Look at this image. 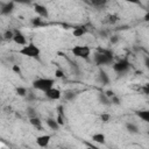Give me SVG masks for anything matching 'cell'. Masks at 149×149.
<instances>
[{"label":"cell","instance_id":"cell-1","mask_svg":"<svg viewBox=\"0 0 149 149\" xmlns=\"http://www.w3.org/2000/svg\"><path fill=\"white\" fill-rule=\"evenodd\" d=\"M113 52L108 49H98V51L93 55V61L97 65H109L113 62Z\"/></svg>","mask_w":149,"mask_h":149},{"label":"cell","instance_id":"cell-2","mask_svg":"<svg viewBox=\"0 0 149 149\" xmlns=\"http://www.w3.org/2000/svg\"><path fill=\"white\" fill-rule=\"evenodd\" d=\"M33 88L36 91H42V92H47L48 90L54 87L55 80L52 78H37L35 79L33 83Z\"/></svg>","mask_w":149,"mask_h":149},{"label":"cell","instance_id":"cell-3","mask_svg":"<svg viewBox=\"0 0 149 149\" xmlns=\"http://www.w3.org/2000/svg\"><path fill=\"white\" fill-rule=\"evenodd\" d=\"M19 54L22 55V56L29 57V58H38V57H40V54H41V50H40V48L36 47L33 42H29L27 45L22 47V48L19 50Z\"/></svg>","mask_w":149,"mask_h":149},{"label":"cell","instance_id":"cell-4","mask_svg":"<svg viewBox=\"0 0 149 149\" xmlns=\"http://www.w3.org/2000/svg\"><path fill=\"white\" fill-rule=\"evenodd\" d=\"M130 69V63L127 58H122V59H119L118 62H115L113 64V70L119 73V74H123L126 73L128 70Z\"/></svg>","mask_w":149,"mask_h":149},{"label":"cell","instance_id":"cell-5","mask_svg":"<svg viewBox=\"0 0 149 149\" xmlns=\"http://www.w3.org/2000/svg\"><path fill=\"white\" fill-rule=\"evenodd\" d=\"M71 51L76 57L85 58V59H87L91 55V49L87 45H74Z\"/></svg>","mask_w":149,"mask_h":149},{"label":"cell","instance_id":"cell-6","mask_svg":"<svg viewBox=\"0 0 149 149\" xmlns=\"http://www.w3.org/2000/svg\"><path fill=\"white\" fill-rule=\"evenodd\" d=\"M14 7H15V3L13 1H7V2L1 1L0 2V14L1 15H9L14 10Z\"/></svg>","mask_w":149,"mask_h":149},{"label":"cell","instance_id":"cell-7","mask_svg":"<svg viewBox=\"0 0 149 149\" xmlns=\"http://www.w3.org/2000/svg\"><path fill=\"white\" fill-rule=\"evenodd\" d=\"M34 10L42 19H48V16H49V12H48L47 7L43 6V5H41V3H35L34 5Z\"/></svg>","mask_w":149,"mask_h":149},{"label":"cell","instance_id":"cell-8","mask_svg":"<svg viewBox=\"0 0 149 149\" xmlns=\"http://www.w3.org/2000/svg\"><path fill=\"white\" fill-rule=\"evenodd\" d=\"M45 97L49 99V100H58L61 97H62V92L59 88H56V87H52L50 90H48L45 93Z\"/></svg>","mask_w":149,"mask_h":149},{"label":"cell","instance_id":"cell-9","mask_svg":"<svg viewBox=\"0 0 149 149\" xmlns=\"http://www.w3.org/2000/svg\"><path fill=\"white\" fill-rule=\"evenodd\" d=\"M13 41L19 44V45H27V40H26V36L20 31V30H14V37H13Z\"/></svg>","mask_w":149,"mask_h":149},{"label":"cell","instance_id":"cell-10","mask_svg":"<svg viewBox=\"0 0 149 149\" xmlns=\"http://www.w3.org/2000/svg\"><path fill=\"white\" fill-rule=\"evenodd\" d=\"M51 136L50 135H40L36 137V144L41 148H47L50 143Z\"/></svg>","mask_w":149,"mask_h":149},{"label":"cell","instance_id":"cell-11","mask_svg":"<svg viewBox=\"0 0 149 149\" xmlns=\"http://www.w3.org/2000/svg\"><path fill=\"white\" fill-rule=\"evenodd\" d=\"M56 120H57V122H58L61 126L64 125L65 114H64V107H63V105H59V106L57 107V116H56Z\"/></svg>","mask_w":149,"mask_h":149},{"label":"cell","instance_id":"cell-12","mask_svg":"<svg viewBox=\"0 0 149 149\" xmlns=\"http://www.w3.org/2000/svg\"><path fill=\"white\" fill-rule=\"evenodd\" d=\"M98 81L101 83L102 85L109 84V76L107 74L106 71H104V70H100L99 71V73H98Z\"/></svg>","mask_w":149,"mask_h":149},{"label":"cell","instance_id":"cell-13","mask_svg":"<svg viewBox=\"0 0 149 149\" xmlns=\"http://www.w3.org/2000/svg\"><path fill=\"white\" fill-rule=\"evenodd\" d=\"M98 100H99V102L102 104L104 106H109V105H112L111 99L105 94V92H99V93H98Z\"/></svg>","mask_w":149,"mask_h":149},{"label":"cell","instance_id":"cell-14","mask_svg":"<svg viewBox=\"0 0 149 149\" xmlns=\"http://www.w3.org/2000/svg\"><path fill=\"white\" fill-rule=\"evenodd\" d=\"M136 116L140 118L141 120H143L144 122L149 123V109H141V111H136L135 112Z\"/></svg>","mask_w":149,"mask_h":149},{"label":"cell","instance_id":"cell-15","mask_svg":"<svg viewBox=\"0 0 149 149\" xmlns=\"http://www.w3.org/2000/svg\"><path fill=\"white\" fill-rule=\"evenodd\" d=\"M29 122H30V125L34 127V128H36L37 130H43V126H42V121H41V119L38 118V116H36V118H31V119H29Z\"/></svg>","mask_w":149,"mask_h":149},{"label":"cell","instance_id":"cell-16","mask_svg":"<svg viewBox=\"0 0 149 149\" xmlns=\"http://www.w3.org/2000/svg\"><path fill=\"white\" fill-rule=\"evenodd\" d=\"M47 125H48V127H49L50 129H52V130H58L59 127H61V125L57 122V120H56L55 118H48V119H47Z\"/></svg>","mask_w":149,"mask_h":149},{"label":"cell","instance_id":"cell-17","mask_svg":"<svg viewBox=\"0 0 149 149\" xmlns=\"http://www.w3.org/2000/svg\"><path fill=\"white\" fill-rule=\"evenodd\" d=\"M92 140L93 142L95 143H99V144H104L106 142V136L102 134V133H95L92 135Z\"/></svg>","mask_w":149,"mask_h":149},{"label":"cell","instance_id":"cell-18","mask_svg":"<svg viewBox=\"0 0 149 149\" xmlns=\"http://www.w3.org/2000/svg\"><path fill=\"white\" fill-rule=\"evenodd\" d=\"M86 28L85 27H76L74 29H73V36L74 37H81L83 35H85L86 34Z\"/></svg>","mask_w":149,"mask_h":149},{"label":"cell","instance_id":"cell-19","mask_svg":"<svg viewBox=\"0 0 149 149\" xmlns=\"http://www.w3.org/2000/svg\"><path fill=\"white\" fill-rule=\"evenodd\" d=\"M126 129L130 134H137L139 133V127L135 123H132V122H127L126 123Z\"/></svg>","mask_w":149,"mask_h":149},{"label":"cell","instance_id":"cell-20","mask_svg":"<svg viewBox=\"0 0 149 149\" xmlns=\"http://www.w3.org/2000/svg\"><path fill=\"white\" fill-rule=\"evenodd\" d=\"M77 95H78V93H77L76 91H72V90L65 91V93H64V98H65V100H68V101H71V100L76 99Z\"/></svg>","mask_w":149,"mask_h":149},{"label":"cell","instance_id":"cell-21","mask_svg":"<svg viewBox=\"0 0 149 149\" xmlns=\"http://www.w3.org/2000/svg\"><path fill=\"white\" fill-rule=\"evenodd\" d=\"M26 114H27V116H28L29 119H31V118H36V116H37V111H36L35 107H33V106H28V107L26 108Z\"/></svg>","mask_w":149,"mask_h":149},{"label":"cell","instance_id":"cell-22","mask_svg":"<svg viewBox=\"0 0 149 149\" xmlns=\"http://www.w3.org/2000/svg\"><path fill=\"white\" fill-rule=\"evenodd\" d=\"M15 92H16V94H17V95L23 97V98H26V97H27V94H28V90H27L26 87H23V86H19V87H16Z\"/></svg>","mask_w":149,"mask_h":149},{"label":"cell","instance_id":"cell-23","mask_svg":"<svg viewBox=\"0 0 149 149\" xmlns=\"http://www.w3.org/2000/svg\"><path fill=\"white\" fill-rule=\"evenodd\" d=\"M2 37H3V40H6V41H9V40H13V37H14V30H5L3 31V34H2Z\"/></svg>","mask_w":149,"mask_h":149},{"label":"cell","instance_id":"cell-24","mask_svg":"<svg viewBox=\"0 0 149 149\" xmlns=\"http://www.w3.org/2000/svg\"><path fill=\"white\" fill-rule=\"evenodd\" d=\"M107 21H108V23L114 24L115 22H118V21H119V16H118L116 14H109V15L107 16Z\"/></svg>","mask_w":149,"mask_h":149},{"label":"cell","instance_id":"cell-25","mask_svg":"<svg viewBox=\"0 0 149 149\" xmlns=\"http://www.w3.org/2000/svg\"><path fill=\"white\" fill-rule=\"evenodd\" d=\"M31 24L34 26V27H40V26H43L44 23H43V21H42V17H34L33 20H31Z\"/></svg>","mask_w":149,"mask_h":149},{"label":"cell","instance_id":"cell-26","mask_svg":"<svg viewBox=\"0 0 149 149\" xmlns=\"http://www.w3.org/2000/svg\"><path fill=\"white\" fill-rule=\"evenodd\" d=\"M26 98H27L28 101H34V100H36V94L34 92H31V91H28V94H27Z\"/></svg>","mask_w":149,"mask_h":149},{"label":"cell","instance_id":"cell-27","mask_svg":"<svg viewBox=\"0 0 149 149\" xmlns=\"http://www.w3.org/2000/svg\"><path fill=\"white\" fill-rule=\"evenodd\" d=\"M109 119H111V115L108 114V113H104V114H101L100 115V120L102 121V122H108L109 121Z\"/></svg>","mask_w":149,"mask_h":149},{"label":"cell","instance_id":"cell-28","mask_svg":"<svg viewBox=\"0 0 149 149\" xmlns=\"http://www.w3.org/2000/svg\"><path fill=\"white\" fill-rule=\"evenodd\" d=\"M12 70H13V71H14V72H15L16 74H19V76H21V74H22V71H21V68H20L19 65H16V64H15V65H13V68H12Z\"/></svg>","mask_w":149,"mask_h":149},{"label":"cell","instance_id":"cell-29","mask_svg":"<svg viewBox=\"0 0 149 149\" xmlns=\"http://www.w3.org/2000/svg\"><path fill=\"white\" fill-rule=\"evenodd\" d=\"M92 6H95V7H100V6H104L105 3H106V1H102V0H100V1H92V2H90Z\"/></svg>","mask_w":149,"mask_h":149},{"label":"cell","instance_id":"cell-30","mask_svg":"<svg viewBox=\"0 0 149 149\" xmlns=\"http://www.w3.org/2000/svg\"><path fill=\"white\" fill-rule=\"evenodd\" d=\"M111 102H112V105H120V99H119V97L113 95V97L111 98Z\"/></svg>","mask_w":149,"mask_h":149},{"label":"cell","instance_id":"cell-31","mask_svg":"<svg viewBox=\"0 0 149 149\" xmlns=\"http://www.w3.org/2000/svg\"><path fill=\"white\" fill-rule=\"evenodd\" d=\"M55 76H56V78H63V77H64V72H63L61 69H57V70L55 71Z\"/></svg>","mask_w":149,"mask_h":149},{"label":"cell","instance_id":"cell-32","mask_svg":"<svg viewBox=\"0 0 149 149\" xmlns=\"http://www.w3.org/2000/svg\"><path fill=\"white\" fill-rule=\"evenodd\" d=\"M109 41H111L112 44H115V43L119 42V36H118V35H112L111 38H109Z\"/></svg>","mask_w":149,"mask_h":149},{"label":"cell","instance_id":"cell-33","mask_svg":"<svg viewBox=\"0 0 149 149\" xmlns=\"http://www.w3.org/2000/svg\"><path fill=\"white\" fill-rule=\"evenodd\" d=\"M142 91H143V93L144 94H147V95H149V81L142 87Z\"/></svg>","mask_w":149,"mask_h":149},{"label":"cell","instance_id":"cell-34","mask_svg":"<svg viewBox=\"0 0 149 149\" xmlns=\"http://www.w3.org/2000/svg\"><path fill=\"white\" fill-rule=\"evenodd\" d=\"M105 94H106V95H107L109 99H111L113 95H115V93H114L112 90H107V91H105Z\"/></svg>","mask_w":149,"mask_h":149},{"label":"cell","instance_id":"cell-35","mask_svg":"<svg viewBox=\"0 0 149 149\" xmlns=\"http://www.w3.org/2000/svg\"><path fill=\"white\" fill-rule=\"evenodd\" d=\"M144 65H146V68L149 70V56H147V57L144 58Z\"/></svg>","mask_w":149,"mask_h":149},{"label":"cell","instance_id":"cell-36","mask_svg":"<svg viewBox=\"0 0 149 149\" xmlns=\"http://www.w3.org/2000/svg\"><path fill=\"white\" fill-rule=\"evenodd\" d=\"M99 35L102 36V37H107V31L106 30H100L99 31Z\"/></svg>","mask_w":149,"mask_h":149},{"label":"cell","instance_id":"cell-37","mask_svg":"<svg viewBox=\"0 0 149 149\" xmlns=\"http://www.w3.org/2000/svg\"><path fill=\"white\" fill-rule=\"evenodd\" d=\"M144 20H146V21H149V13H147V14H146V16H144Z\"/></svg>","mask_w":149,"mask_h":149},{"label":"cell","instance_id":"cell-38","mask_svg":"<svg viewBox=\"0 0 149 149\" xmlns=\"http://www.w3.org/2000/svg\"><path fill=\"white\" fill-rule=\"evenodd\" d=\"M59 149H70V148H68V147H62V148H59Z\"/></svg>","mask_w":149,"mask_h":149},{"label":"cell","instance_id":"cell-39","mask_svg":"<svg viewBox=\"0 0 149 149\" xmlns=\"http://www.w3.org/2000/svg\"><path fill=\"white\" fill-rule=\"evenodd\" d=\"M147 8H148V10H149V1L147 2Z\"/></svg>","mask_w":149,"mask_h":149},{"label":"cell","instance_id":"cell-40","mask_svg":"<svg viewBox=\"0 0 149 149\" xmlns=\"http://www.w3.org/2000/svg\"><path fill=\"white\" fill-rule=\"evenodd\" d=\"M86 149H93V148H91V147H87V148H86Z\"/></svg>","mask_w":149,"mask_h":149},{"label":"cell","instance_id":"cell-41","mask_svg":"<svg viewBox=\"0 0 149 149\" xmlns=\"http://www.w3.org/2000/svg\"><path fill=\"white\" fill-rule=\"evenodd\" d=\"M148 136H149V129H148Z\"/></svg>","mask_w":149,"mask_h":149}]
</instances>
